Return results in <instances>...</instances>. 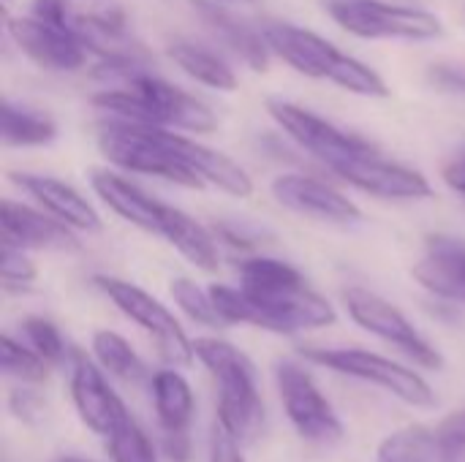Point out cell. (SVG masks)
<instances>
[{"instance_id": "4", "label": "cell", "mask_w": 465, "mask_h": 462, "mask_svg": "<svg viewBox=\"0 0 465 462\" xmlns=\"http://www.w3.org/2000/svg\"><path fill=\"white\" fill-rule=\"evenodd\" d=\"M193 351L218 384V422L240 444L256 441L264 428V403L253 362L237 346L218 338H199Z\"/></svg>"}, {"instance_id": "19", "label": "cell", "mask_w": 465, "mask_h": 462, "mask_svg": "<svg viewBox=\"0 0 465 462\" xmlns=\"http://www.w3.org/2000/svg\"><path fill=\"white\" fill-rule=\"evenodd\" d=\"M191 5L199 14V19L207 25V30L226 49H232L248 68H253V71H267L270 68L272 49H270V44L264 38V30L251 27L248 22H242L234 11H229L218 0H191Z\"/></svg>"}, {"instance_id": "37", "label": "cell", "mask_w": 465, "mask_h": 462, "mask_svg": "<svg viewBox=\"0 0 465 462\" xmlns=\"http://www.w3.org/2000/svg\"><path fill=\"white\" fill-rule=\"evenodd\" d=\"M441 180L455 191L465 196V155H455L452 161H447L441 166Z\"/></svg>"}, {"instance_id": "34", "label": "cell", "mask_w": 465, "mask_h": 462, "mask_svg": "<svg viewBox=\"0 0 465 462\" xmlns=\"http://www.w3.org/2000/svg\"><path fill=\"white\" fill-rule=\"evenodd\" d=\"M210 462H245L240 452V441L221 422L210 436Z\"/></svg>"}, {"instance_id": "36", "label": "cell", "mask_w": 465, "mask_h": 462, "mask_svg": "<svg viewBox=\"0 0 465 462\" xmlns=\"http://www.w3.org/2000/svg\"><path fill=\"white\" fill-rule=\"evenodd\" d=\"M430 82L441 90H455L465 93V68H452V65H433Z\"/></svg>"}, {"instance_id": "12", "label": "cell", "mask_w": 465, "mask_h": 462, "mask_svg": "<svg viewBox=\"0 0 465 462\" xmlns=\"http://www.w3.org/2000/svg\"><path fill=\"white\" fill-rule=\"evenodd\" d=\"M8 35L44 71L74 74L87 63V46L74 22H54L35 14L8 16Z\"/></svg>"}, {"instance_id": "11", "label": "cell", "mask_w": 465, "mask_h": 462, "mask_svg": "<svg viewBox=\"0 0 465 462\" xmlns=\"http://www.w3.org/2000/svg\"><path fill=\"white\" fill-rule=\"evenodd\" d=\"M343 305L351 321L362 327L365 332L387 340L390 346H395L398 351H403L409 359H414L422 368H430V370L441 368V354L420 335V329L406 319V313L395 308L392 302H387L384 297L362 286H349L343 291Z\"/></svg>"}, {"instance_id": "5", "label": "cell", "mask_w": 465, "mask_h": 462, "mask_svg": "<svg viewBox=\"0 0 465 462\" xmlns=\"http://www.w3.org/2000/svg\"><path fill=\"white\" fill-rule=\"evenodd\" d=\"M98 150L109 163L131 174L161 177L183 188H202L204 180L169 147L163 128L109 117L98 123Z\"/></svg>"}, {"instance_id": "31", "label": "cell", "mask_w": 465, "mask_h": 462, "mask_svg": "<svg viewBox=\"0 0 465 462\" xmlns=\"http://www.w3.org/2000/svg\"><path fill=\"white\" fill-rule=\"evenodd\" d=\"M19 329H22L27 346L35 349L49 365H57V362H63L68 357L65 340H63L60 329L49 319H44V316H27Z\"/></svg>"}, {"instance_id": "13", "label": "cell", "mask_w": 465, "mask_h": 462, "mask_svg": "<svg viewBox=\"0 0 465 462\" xmlns=\"http://www.w3.org/2000/svg\"><path fill=\"white\" fill-rule=\"evenodd\" d=\"M332 174L354 185L357 191L384 202H420L433 196V185L422 172L390 161L381 150L343 161L332 169Z\"/></svg>"}, {"instance_id": "38", "label": "cell", "mask_w": 465, "mask_h": 462, "mask_svg": "<svg viewBox=\"0 0 465 462\" xmlns=\"http://www.w3.org/2000/svg\"><path fill=\"white\" fill-rule=\"evenodd\" d=\"M54 462H93V460H84V457H74V455H60Z\"/></svg>"}, {"instance_id": "17", "label": "cell", "mask_w": 465, "mask_h": 462, "mask_svg": "<svg viewBox=\"0 0 465 462\" xmlns=\"http://www.w3.org/2000/svg\"><path fill=\"white\" fill-rule=\"evenodd\" d=\"M411 275L425 291L465 305V242L450 234H430Z\"/></svg>"}, {"instance_id": "25", "label": "cell", "mask_w": 465, "mask_h": 462, "mask_svg": "<svg viewBox=\"0 0 465 462\" xmlns=\"http://www.w3.org/2000/svg\"><path fill=\"white\" fill-rule=\"evenodd\" d=\"M57 139V123L27 103H3V144L5 147H41Z\"/></svg>"}, {"instance_id": "15", "label": "cell", "mask_w": 465, "mask_h": 462, "mask_svg": "<svg viewBox=\"0 0 465 462\" xmlns=\"http://www.w3.org/2000/svg\"><path fill=\"white\" fill-rule=\"evenodd\" d=\"M278 204H283L292 212L319 218L327 223H357L362 221V210L338 188L319 177L308 174H281L270 185Z\"/></svg>"}, {"instance_id": "30", "label": "cell", "mask_w": 465, "mask_h": 462, "mask_svg": "<svg viewBox=\"0 0 465 462\" xmlns=\"http://www.w3.org/2000/svg\"><path fill=\"white\" fill-rule=\"evenodd\" d=\"M106 441H109L112 462H158V455H155L153 441H150L147 433L134 422V417H131L120 430H114Z\"/></svg>"}, {"instance_id": "21", "label": "cell", "mask_w": 465, "mask_h": 462, "mask_svg": "<svg viewBox=\"0 0 465 462\" xmlns=\"http://www.w3.org/2000/svg\"><path fill=\"white\" fill-rule=\"evenodd\" d=\"M90 185H93V191L98 193V199L112 212H117L131 226H136V229L158 237L163 202L153 199L139 185H134L128 177L112 172V169H93L90 172Z\"/></svg>"}, {"instance_id": "2", "label": "cell", "mask_w": 465, "mask_h": 462, "mask_svg": "<svg viewBox=\"0 0 465 462\" xmlns=\"http://www.w3.org/2000/svg\"><path fill=\"white\" fill-rule=\"evenodd\" d=\"M93 106H98L109 117L172 131L213 133L218 128L215 112L202 98L155 76L150 68L134 74L123 87L95 93Z\"/></svg>"}, {"instance_id": "1", "label": "cell", "mask_w": 465, "mask_h": 462, "mask_svg": "<svg viewBox=\"0 0 465 462\" xmlns=\"http://www.w3.org/2000/svg\"><path fill=\"white\" fill-rule=\"evenodd\" d=\"M240 289L215 283L210 297L226 324H251L278 335L322 329L335 324V308L316 294L305 275L289 261L248 256L237 261Z\"/></svg>"}, {"instance_id": "9", "label": "cell", "mask_w": 465, "mask_h": 462, "mask_svg": "<svg viewBox=\"0 0 465 462\" xmlns=\"http://www.w3.org/2000/svg\"><path fill=\"white\" fill-rule=\"evenodd\" d=\"M302 357L313 365L330 368L335 373L376 384L387 392H392L395 398H401L403 403L414 406V408H433L436 395L428 387V381L414 373L411 368L392 362L381 354L365 351V349H316L308 346L302 349Z\"/></svg>"}, {"instance_id": "7", "label": "cell", "mask_w": 465, "mask_h": 462, "mask_svg": "<svg viewBox=\"0 0 465 462\" xmlns=\"http://www.w3.org/2000/svg\"><path fill=\"white\" fill-rule=\"evenodd\" d=\"M327 11L346 33L371 41H430L444 33L436 14L414 5H395L384 0H330Z\"/></svg>"}, {"instance_id": "20", "label": "cell", "mask_w": 465, "mask_h": 462, "mask_svg": "<svg viewBox=\"0 0 465 462\" xmlns=\"http://www.w3.org/2000/svg\"><path fill=\"white\" fill-rule=\"evenodd\" d=\"M163 139L204 182L237 199H248L253 193V180L248 177V172L221 150H213L185 133H174L172 128H163Z\"/></svg>"}, {"instance_id": "39", "label": "cell", "mask_w": 465, "mask_h": 462, "mask_svg": "<svg viewBox=\"0 0 465 462\" xmlns=\"http://www.w3.org/2000/svg\"><path fill=\"white\" fill-rule=\"evenodd\" d=\"M240 3H248V0H240Z\"/></svg>"}, {"instance_id": "28", "label": "cell", "mask_w": 465, "mask_h": 462, "mask_svg": "<svg viewBox=\"0 0 465 462\" xmlns=\"http://www.w3.org/2000/svg\"><path fill=\"white\" fill-rule=\"evenodd\" d=\"M0 365L3 373L11 378H19L22 384H41L49 376V362L30 346L19 343L11 335H3L0 343Z\"/></svg>"}, {"instance_id": "24", "label": "cell", "mask_w": 465, "mask_h": 462, "mask_svg": "<svg viewBox=\"0 0 465 462\" xmlns=\"http://www.w3.org/2000/svg\"><path fill=\"white\" fill-rule=\"evenodd\" d=\"M155 414L166 436H185L193 419V392L177 370H158L153 376Z\"/></svg>"}, {"instance_id": "29", "label": "cell", "mask_w": 465, "mask_h": 462, "mask_svg": "<svg viewBox=\"0 0 465 462\" xmlns=\"http://www.w3.org/2000/svg\"><path fill=\"white\" fill-rule=\"evenodd\" d=\"M172 297L174 302L180 305V310L185 316H191L196 324H204V327H223L226 321L221 319L213 297H210V289H199L193 280L188 278H174L172 280Z\"/></svg>"}, {"instance_id": "32", "label": "cell", "mask_w": 465, "mask_h": 462, "mask_svg": "<svg viewBox=\"0 0 465 462\" xmlns=\"http://www.w3.org/2000/svg\"><path fill=\"white\" fill-rule=\"evenodd\" d=\"M0 275H3L5 291H22V289H27L35 280L38 270H35L33 259L27 256V251L14 248V245H3Z\"/></svg>"}, {"instance_id": "26", "label": "cell", "mask_w": 465, "mask_h": 462, "mask_svg": "<svg viewBox=\"0 0 465 462\" xmlns=\"http://www.w3.org/2000/svg\"><path fill=\"white\" fill-rule=\"evenodd\" d=\"M93 354L101 362L104 370H109L114 378L125 381V384H139L147 378V368L139 359V354L131 349V343L109 329H98L93 335Z\"/></svg>"}, {"instance_id": "35", "label": "cell", "mask_w": 465, "mask_h": 462, "mask_svg": "<svg viewBox=\"0 0 465 462\" xmlns=\"http://www.w3.org/2000/svg\"><path fill=\"white\" fill-rule=\"evenodd\" d=\"M11 411L19 419H25V422L33 425L38 419V414L44 411V400L35 392H30V389H14V395H11Z\"/></svg>"}, {"instance_id": "22", "label": "cell", "mask_w": 465, "mask_h": 462, "mask_svg": "<svg viewBox=\"0 0 465 462\" xmlns=\"http://www.w3.org/2000/svg\"><path fill=\"white\" fill-rule=\"evenodd\" d=\"M158 237H163L172 248H177V253L183 259H188L193 267H199L204 272H215L218 264H221L215 231H210L207 226H202L185 210L172 207L166 202H163V212H161Z\"/></svg>"}, {"instance_id": "14", "label": "cell", "mask_w": 465, "mask_h": 462, "mask_svg": "<svg viewBox=\"0 0 465 462\" xmlns=\"http://www.w3.org/2000/svg\"><path fill=\"white\" fill-rule=\"evenodd\" d=\"M71 398L82 422L104 438H109L131 419L125 403L109 387L101 368L82 351H71Z\"/></svg>"}, {"instance_id": "16", "label": "cell", "mask_w": 465, "mask_h": 462, "mask_svg": "<svg viewBox=\"0 0 465 462\" xmlns=\"http://www.w3.org/2000/svg\"><path fill=\"white\" fill-rule=\"evenodd\" d=\"M0 226L3 245H14L22 251H76V229L63 223L46 210L27 207L22 202L3 199L0 204Z\"/></svg>"}, {"instance_id": "33", "label": "cell", "mask_w": 465, "mask_h": 462, "mask_svg": "<svg viewBox=\"0 0 465 462\" xmlns=\"http://www.w3.org/2000/svg\"><path fill=\"white\" fill-rule=\"evenodd\" d=\"M439 455L444 462H455L465 452V408L450 414L436 430Z\"/></svg>"}, {"instance_id": "3", "label": "cell", "mask_w": 465, "mask_h": 462, "mask_svg": "<svg viewBox=\"0 0 465 462\" xmlns=\"http://www.w3.org/2000/svg\"><path fill=\"white\" fill-rule=\"evenodd\" d=\"M264 38L275 57L292 65L297 74L311 79H327L341 90H349L362 98H387L390 87L379 71L362 60L341 52L324 35L305 30L292 22H272L264 27Z\"/></svg>"}, {"instance_id": "27", "label": "cell", "mask_w": 465, "mask_h": 462, "mask_svg": "<svg viewBox=\"0 0 465 462\" xmlns=\"http://www.w3.org/2000/svg\"><path fill=\"white\" fill-rule=\"evenodd\" d=\"M439 455L436 433L425 428H403L387 436L379 447V462H433Z\"/></svg>"}, {"instance_id": "8", "label": "cell", "mask_w": 465, "mask_h": 462, "mask_svg": "<svg viewBox=\"0 0 465 462\" xmlns=\"http://www.w3.org/2000/svg\"><path fill=\"white\" fill-rule=\"evenodd\" d=\"M93 286L114 302V308L128 316L134 324H139L153 340L163 362L169 365H191L196 351L193 343L188 340L185 329L174 319V313L158 302L153 294L139 289L136 283H128L114 275H93Z\"/></svg>"}, {"instance_id": "10", "label": "cell", "mask_w": 465, "mask_h": 462, "mask_svg": "<svg viewBox=\"0 0 465 462\" xmlns=\"http://www.w3.org/2000/svg\"><path fill=\"white\" fill-rule=\"evenodd\" d=\"M275 381L283 400V411L300 438L316 447H332L343 438V422L332 403L322 395L305 368L292 359L275 365Z\"/></svg>"}, {"instance_id": "18", "label": "cell", "mask_w": 465, "mask_h": 462, "mask_svg": "<svg viewBox=\"0 0 465 462\" xmlns=\"http://www.w3.org/2000/svg\"><path fill=\"white\" fill-rule=\"evenodd\" d=\"M11 180L30 196L35 199L46 212L60 218L76 231H101L104 221L98 210L68 182L49 177V174H30V172H14Z\"/></svg>"}, {"instance_id": "6", "label": "cell", "mask_w": 465, "mask_h": 462, "mask_svg": "<svg viewBox=\"0 0 465 462\" xmlns=\"http://www.w3.org/2000/svg\"><path fill=\"white\" fill-rule=\"evenodd\" d=\"M267 114L275 120V125L300 147L305 150L308 155H313L316 161H322L330 172L343 163V161H351V158H360V155H368V152H376L379 147L360 136V133H351V131H343L341 125L324 120L322 114L294 103V101H286V98H267Z\"/></svg>"}, {"instance_id": "23", "label": "cell", "mask_w": 465, "mask_h": 462, "mask_svg": "<svg viewBox=\"0 0 465 462\" xmlns=\"http://www.w3.org/2000/svg\"><path fill=\"white\" fill-rule=\"evenodd\" d=\"M166 52L174 60V65L183 74H188L191 79H196L199 84L221 90V93L237 90L234 68L218 52H213L210 46H202V44H193V41H185V38H174L166 46Z\"/></svg>"}]
</instances>
